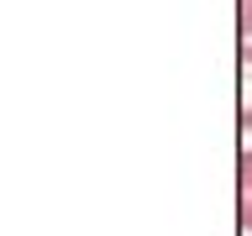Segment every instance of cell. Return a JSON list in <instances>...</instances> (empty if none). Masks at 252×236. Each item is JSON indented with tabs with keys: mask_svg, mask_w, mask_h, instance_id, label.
<instances>
[{
	"mask_svg": "<svg viewBox=\"0 0 252 236\" xmlns=\"http://www.w3.org/2000/svg\"><path fill=\"white\" fill-rule=\"evenodd\" d=\"M236 215H242V231L252 236V147L236 163Z\"/></svg>",
	"mask_w": 252,
	"mask_h": 236,
	"instance_id": "6da1fadb",
	"label": "cell"
},
{
	"mask_svg": "<svg viewBox=\"0 0 252 236\" xmlns=\"http://www.w3.org/2000/svg\"><path fill=\"white\" fill-rule=\"evenodd\" d=\"M242 110H236V121H242V131H252V37L242 42Z\"/></svg>",
	"mask_w": 252,
	"mask_h": 236,
	"instance_id": "7a4b0ae2",
	"label": "cell"
},
{
	"mask_svg": "<svg viewBox=\"0 0 252 236\" xmlns=\"http://www.w3.org/2000/svg\"><path fill=\"white\" fill-rule=\"evenodd\" d=\"M236 27H242V42L252 37V0H236Z\"/></svg>",
	"mask_w": 252,
	"mask_h": 236,
	"instance_id": "3957f363",
	"label": "cell"
}]
</instances>
